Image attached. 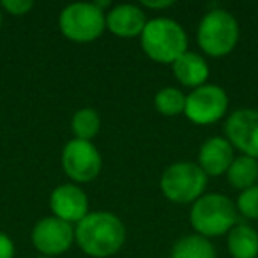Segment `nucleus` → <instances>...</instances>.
Instances as JSON below:
<instances>
[{
    "mask_svg": "<svg viewBox=\"0 0 258 258\" xmlns=\"http://www.w3.org/2000/svg\"><path fill=\"white\" fill-rule=\"evenodd\" d=\"M15 256V242L8 233L0 232V258H13Z\"/></svg>",
    "mask_w": 258,
    "mask_h": 258,
    "instance_id": "nucleus-22",
    "label": "nucleus"
},
{
    "mask_svg": "<svg viewBox=\"0 0 258 258\" xmlns=\"http://www.w3.org/2000/svg\"><path fill=\"white\" fill-rule=\"evenodd\" d=\"M228 110V94L223 87L214 83L193 89V92L186 96L184 113L191 122L200 125L214 124Z\"/></svg>",
    "mask_w": 258,
    "mask_h": 258,
    "instance_id": "nucleus-7",
    "label": "nucleus"
},
{
    "mask_svg": "<svg viewBox=\"0 0 258 258\" xmlns=\"http://www.w3.org/2000/svg\"><path fill=\"white\" fill-rule=\"evenodd\" d=\"M140 41L147 57L159 64H173L187 51L186 30L172 18H154L147 22Z\"/></svg>",
    "mask_w": 258,
    "mask_h": 258,
    "instance_id": "nucleus-2",
    "label": "nucleus"
},
{
    "mask_svg": "<svg viewBox=\"0 0 258 258\" xmlns=\"http://www.w3.org/2000/svg\"><path fill=\"white\" fill-rule=\"evenodd\" d=\"M142 6L149 9H166L170 6H173V0H142Z\"/></svg>",
    "mask_w": 258,
    "mask_h": 258,
    "instance_id": "nucleus-23",
    "label": "nucleus"
},
{
    "mask_svg": "<svg viewBox=\"0 0 258 258\" xmlns=\"http://www.w3.org/2000/svg\"><path fill=\"white\" fill-rule=\"evenodd\" d=\"M154 106L161 115L166 117H175V115L184 113L186 108V96L182 90L175 87H165L154 97Z\"/></svg>",
    "mask_w": 258,
    "mask_h": 258,
    "instance_id": "nucleus-19",
    "label": "nucleus"
},
{
    "mask_svg": "<svg viewBox=\"0 0 258 258\" xmlns=\"http://www.w3.org/2000/svg\"><path fill=\"white\" fill-rule=\"evenodd\" d=\"M197 37L204 53L223 57L228 55L239 41V23L232 13L225 9H212L202 18Z\"/></svg>",
    "mask_w": 258,
    "mask_h": 258,
    "instance_id": "nucleus-4",
    "label": "nucleus"
},
{
    "mask_svg": "<svg viewBox=\"0 0 258 258\" xmlns=\"http://www.w3.org/2000/svg\"><path fill=\"white\" fill-rule=\"evenodd\" d=\"M73 240H75L73 225L55 216L39 219L32 228V244L39 253H43V256L51 258L66 253L71 247Z\"/></svg>",
    "mask_w": 258,
    "mask_h": 258,
    "instance_id": "nucleus-10",
    "label": "nucleus"
},
{
    "mask_svg": "<svg viewBox=\"0 0 258 258\" xmlns=\"http://www.w3.org/2000/svg\"><path fill=\"white\" fill-rule=\"evenodd\" d=\"M101 129V118L94 108H80L71 118V131L76 140L90 142Z\"/></svg>",
    "mask_w": 258,
    "mask_h": 258,
    "instance_id": "nucleus-18",
    "label": "nucleus"
},
{
    "mask_svg": "<svg viewBox=\"0 0 258 258\" xmlns=\"http://www.w3.org/2000/svg\"><path fill=\"white\" fill-rule=\"evenodd\" d=\"M147 18L140 6L118 4L106 13V29L118 37L142 36Z\"/></svg>",
    "mask_w": 258,
    "mask_h": 258,
    "instance_id": "nucleus-12",
    "label": "nucleus"
},
{
    "mask_svg": "<svg viewBox=\"0 0 258 258\" xmlns=\"http://www.w3.org/2000/svg\"><path fill=\"white\" fill-rule=\"evenodd\" d=\"M173 75L182 85L189 89H198L205 85L209 78V64L202 55L195 51H186L173 62Z\"/></svg>",
    "mask_w": 258,
    "mask_h": 258,
    "instance_id": "nucleus-14",
    "label": "nucleus"
},
{
    "mask_svg": "<svg viewBox=\"0 0 258 258\" xmlns=\"http://www.w3.org/2000/svg\"><path fill=\"white\" fill-rule=\"evenodd\" d=\"M228 251L233 258H256L258 232L249 225H235L228 232Z\"/></svg>",
    "mask_w": 258,
    "mask_h": 258,
    "instance_id": "nucleus-15",
    "label": "nucleus"
},
{
    "mask_svg": "<svg viewBox=\"0 0 258 258\" xmlns=\"http://www.w3.org/2000/svg\"><path fill=\"white\" fill-rule=\"evenodd\" d=\"M2 8H4L9 15L22 16L34 8V2L32 0H2Z\"/></svg>",
    "mask_w": 258,
    "mask_h": 258,
    "instance_id": "nucleus-21",
    "label": "nucleus"
},
{
    "mask_svg": "<svg viewBox=\"0 0 258 258\" xmlns=\"http://www.w3.org/2000/svg\"><path fill=\"white\" fill-rule=\"evenodd\" d=\"M225 135L232 147L258 159V110L240 108L230 113L225 122Z\"/></svg>",
    "mask_w": 258,
    "mask_h": 258,
    "instance_id": "nucleus-9",
    "label": "nucleus"
},
{
    "mask_svg": "<svg viewBox=\"0 0 258 258\" xmlns=\"http://www.w3.org/2000/svg\"><path fill=\"white\" fill-rule=\"evenodd\" d=\"M189 221L198 235L218 237L237 225V207L221 193L202 195L191 207Z\"/></svg>",
    "mask_w": 258,
    "mask_h": 258,
    "instance_id": "nucleus-3",
    "label": "nucleus"
},
{
    "mask_svg": "<svg viewBox=\"0 0 258 258\" xmlns=\"http://www.w3.org/2000/svg\"><path fill=\"white\" fill-rule=\"evenodd\" d=\"M36 258H50V256H36Z\"/></svg>",
    "mask_w": 258,
    "mask_h": 258,
    "instance_id": "nucleus-25",
    "label": "nucleus"
},
{
    "mask_svg": "<svg viewBox=\"0 0 258 258\" xmlns=\"http://www.w3.org/2000/svg\"><path fill=\"white\" fill-rule=\"evenodd\" d=\"M103 159H101L99 151L92 142L76 140L64 145L62 151V168L66 175L73 179L75 182H90L101 172Z\"/></svg>",
    "mask_w": 258,
    "mask_h": 258,
    "instance_id": "nucleus-8",
    "label": "nucleus"
},
{
    "mask_svg": "<svg viewBox=\"0 0 258 258\" xmlns=\"http://www.w3.org/2000/svg\"><path fill=\"white\" fill-rule=\"evenodd\" d=\"M207 187V173L198 163L180 161L166 166L161 175V191L170 202L191 204L204 195Z\"/></svg>",
    "mask_w": 258,
    "mask_h": 258,
    "instance_id": "nucleus-5",
    "label": "nucleus"
},
{
    "mask_svg": "<svg viewBox=\"0 0 258 258\" xmlns=\"http://www.w3.org/2000/svg\"><path fill=\"white\" fill-rule=\"evenodd\" d=\"M237 212L251 219H258V184L240 191L237 198Z\"/></svg>",
    "mask_w": 258,
    "mask_h": 258,
    "instance_id": "nucleus-20",
    "label": "nucleus"
},
{
    "mask_svg": "<svg viewBox=\"0 0 258 258\" xmlns=\"http://www.w3.org/2000/svg\"><path fill=\"white\" fill-rule=\"evenodd\" d=\"M226 177H228V182L240 191L254 186L258 180V159L244 154L237 156V158H233L232 165L226 172Z\"/></svg>",
    "mask_w": 258,
    "mask_h": 258,
    "instance_id": "nucleus-16",
    "label": "nucleus"
},
{
    "mask_svg": "<svg viewBox=\"0 0 258 258\" xmlns=\"http://www.w3.org/2000/svg\"><path fill=\"white\" fill-rule=\"evenodd\" d=\"M0 27H2V11H0Z\"/></svg>",
    "mask_w": 258,
    "mask_h": 258,
    "instance_id": "nucleus-24",
    "label": "nucleus"
},
{
    "mask_svg": "<svg viewBox=\"0 0 258 258\" xmlns=\"http://www.w3.org/2000/svg\"><path fill=\"white\" fill-rule=\"evenodd\" d=\"M50 209L55 218L78 225L89 214V198L87 193L76 184H60L50 195Z\"/></svg>",
    "mask_w": 258,
    "mask_h": 258,
    "instance_id": "nucleus-11",
    "label": "nucleus"
},
{
    "mask_svg": "<svg viewBox=\"0 0 258 258\" xmlns=\"http://www.w3.org/2000/svg\"><path fill=\"white\" fill-rule=\"evenodd\" d=\"M75 240L89 256L106 258L122 247L125 240V226L108 211L89 212L76 225Z\"/></svg>",
    "mask_w": 258,
    "mask_h": 258,
    "instance_id": "nucleus-1",
    "label": "nucleus"
},
{
    "mask_svg": "<svg viewBox=\"0 0 258 258\" xmlns=\"http://www.w3.org/2000/svg\"><path fill=\"white\" fill-rule=\"evenodd\" d=\"M170 258H216V249L211 240L195 233L180 237L173 244Z\"/></svg>",
    "mask_w": 258,
    "mask_h": 258,
    "instance_id": "nucleus-17",
    "label": "nucleus"
},
{
    "mask_svg": "<svg viewBox=\"0 0 258 258\" xmlns=\"http://www.w3.org/2000/svg\"><path fill=\"white\" fill-rule=\"evenodd\" d=\"M60 32L75 43L96 41L106 29V15L94 2H75L58 16Z\"/></svg>",
    "mask_w": 258,
    "mask_h": 258,
    "instance_id": "nucleus-6",
    "label": "nucleus"
},
{
    "mask_svg": "<svg viewBox=\"0 0 258 258\" xmlns=\"http://www.w3.org/2000/svg\"><path fill=\"white\" fill-rule=\"evenodd\" d=\"M233 147L226 138L212 137L205 140L198 152V166L207 175H223L228 172L233 161Z\"/></svg>",
    "mask_w": 258,
    "mask_h": 258,
    "instance_id": "nucleus-13",
    "label": "nucleus"
}]
</instances>
